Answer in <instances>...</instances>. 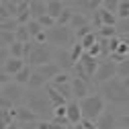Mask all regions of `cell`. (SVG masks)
I'll return each mask as SVG.
<instances>
[{"label":"cell","mask_w":129,"mask_h":129,"mask_svg":"<svg viewBox=\"0 0 129 129\" xmlns=\"http://www.w3.org/2000/svg\"><path fill=\"white\" fill-rule=\"evenodd\" d=\"M82 123H84V129H99V127H96V123H94V121H88V119H82Z\"/></svg>","instance_id":"cell-51"},{"label":"cell","mask_w":129,"mask_h":129,"mask_svg":"<svg viewBox=\"0 0 129 129\" xmlns=\"http://www.w3.org/2000/svg\"><path fill=\"white\" fill-rule=\"evenodd\" d=\"M45 92H47V96H49V101H51V107L55 109V107H63V105H68V101L66 99H63V96L49 84V82H47L45 84Z\"/></svg>","instance_id":"cell-18"},{"label":"cell","mask_w":129,"mask_h":129,"mask_svg":"<svg viewBox=\"0 0 129 129\" xmlns=\"http://www.w3.org/2000/svg\"><path fill=\"white\" fill-rule=\"evenodd\" d=\"M94 123H96V127H99V129H115V127H117V115H115L113 111L105 109L103 115L96 119Z\"/></svg>","instance_id":"cell-12"},{"label":"cell","mask_w":129,"mask_h":129,"mask_svg":"<svg viewBox=\"0 0 129 129\" xmlns=\"http://www.w3.org/2000/svg\"><path fill=\"white\" fill-rule=\"evenodd\" d=\"M66 117H68L70 125H76V123L82 121V111H80V103H78L76 99L66 105Z\"/></svg>","instance_id":"cell-14"},{"label":"cell","mask_w":129,"mask_h":129,"mask_svg":"<svg viewBox=\"0 0 129 129\" xmlns=\"http://www.w3.org/2000/svg\"><path fill=\"white\" fill-rule=\"evenodd\" d=\"M84 55V47H82V43L80 41H74L72 43V47H70V57H72V61L76 63V61H80V57Z\"/></svg>","instance_id":"cell-27"},{"label":"cell","mask_w":129,"mask_h":129,"mask_svg":"<svg viewBox=\"0 0 129 129\" xmlns=\"http://www.w3.org/2000/svg\"><path fill=\"white\" fill-rule=\"evenodd\" d=\"M0 39L4 41V45H12L14 41H17V37H14V33H10V31H0Z\"/></svg>","instance_id":"cell-38"},{"label":"cell","mask_w":129,"mask_h":129,"mask_svg":"<svg viewBox=\"0 0 129 129\" xmlns=\"http://www.w3.org/2000/svg\"><path fill=\"white\" fill-rule=\"evenodd\" d=\"M10 57V53H8V47H0V68H4V63H6V59Z\"/></svg>","instance_id":"cell-44"},{"label":"cell","mask_w":129,"mask_h":129,"mask_svg":"<svg viewBox=\"0 0 129 129\" xmlns=\"http://www.w3.org/2000/svg\"><path fill=\"white\" fill-rule=\"evenodd\" d=\"M6 129H21V127H19V123H17V121H14V123H10Z\"/></svg>","instance_id":"cell-53"},{"label":"cell","mask_w":129,"mask_h":129,"mask_svg":"<svg viewBox=\"0 0 129 129\" xmlns=\"http://www.w3.org/2000/svg\"><path fill=\"white\" fill-rule=\"evenodd\" d=\"M27 29H29V35H31V39H33L35 35H39L41 31H45V29L39 25V21H35V19H31V21L27 23Z\"/></svg>","instance_id":"cell-32"},{"label":"cell","mask_w":129,"mask_h":129,"mask_svg":"<svg viewBox=\"0 0 129 129\" xmlns=\"http://www.w3.org/2000/svg\"><path fill=\"white\" fill-rule=\"evenodd\" d=\"M99 14H101V19H103V25H109V27H117V23H119V19H117V14L115 12H111V10H107V8H99Z\"/></svg>","instance_id":"cell-21"},{"label":"cell","mask_w":129,"mask_h":129,"mask_svg":"<svg viewBox=\"0 0 129 129\" xmlns=\"http://www.w3.org/2000/svg\"><path fill=\"white\" fill-rule=\"evenodd\" d=\"M0 94H2V86H0Z\"/></svg>","instance_id":"cell-59"},{"label":"cell","mask_w":129,"mask_h":129,"mask_svg":"<svg viewBox=\"0 0 129 129\" xmlns=\"http://www.w3.org/2000/svg\"><path fill=\"white\" fill-rule=\"evenodd\" d=\"M23 105L29 107L39 119H47L49 121L53 117V107H51V101H49V96H47L45 88H39V90L29 88V90H25Z\"/></svg>","instance_id":"cell-1"},{"label":"cell","mask_w":129,"mask_h":129,"mask_svg":"<svg viewBox=\"0 0 129 129\" xmlns=\"http://www.w3.org/2000/svg\"><path fill=\"white\" fill-rule=\"evenodd\" d=\"M33 41H35V43H47V31H41L39 35H35Z\"/></svg>","instance_id":"cell-47"},{"label":"cell","mask_w":129,"mask_h":129,"mask_svg":"<svg viewBox=\"0 0 129 129\" xmlns=\"http://www.w3.org/2000/svg\"><path fill=\"white\" fill-rule=\"evenodd\" d=\"M113 78H117V63L113 61L111 57L101 59V61H99V68H96V74H94V78H92V84L101 86V84L109 82V80H113Z\"/></svg>","instance_id":"cell-6"},{"label":"cell","mask_w":129,"mask_h":129,"mask_svg":"<svg viewBox=\"0 0 129 129\" xmlns=\"http://www.w3.org/2000/svg\"><path fill=\"white\" fill-rule=\"evenodd\" d=\"M78 103H80V111H82V119H88V121H96L107 109V101L101 92H92Z\"/></svg>","instance_id":"cell-3"},{"label":"cell","mask_w":129,"mask_h":129,"mask_svg":"<svg viewBox=\"0 0 129 129\" xmlns=\"http://www.w3.org/2000/svg\"><path fill=\"white\" fill-rule=\"evenodd\" d=\"M21 129H37V121H29V123H19Z\"/></svg>","instance_id":"cell-50"},{"label":"cell","mask_w":129,"mask_h":129,"mask_svg":"<svg viewBox=\"0 0 129 129\" xmlns=\"http://www.w3.org/2000/svg\"><path fill=\"white\" fill-rule=\"evenodd\" d=\"M72 17H74V10H72L70 6H66V8L61 10V14L57 17L55 25H59V27H70V21H72Z\"/></svg>","instance_id":"cell-25"},{"label":"cell","mask_w":129,"mask_h":129,"mask_svg":"<svg viewBox=\"0 0 129 129\" xmlns=\"http://www.w3.org/2000/svg\"><path fill=\"white\" fill-rule=\"evenodd\" d=\"M84 25H90V19L86 17V14H82V12H74V17H72V21H70V29L76 31V29L84 27Z\"/></svg>","instance_id":"cell-23"},{"label":"cell","mask_w":129,"mask_h":129,"mask_svg":"<svg viewBox=\"0 0 129 129\" xmlns=\"http://www.w3.org/2000/svg\"><path fill=\"white\" fill-rule=\"evenodd\" d=\"M12 115H14V121L17 123H29V121H39V117L35 115L33 111L25 105H19L12 109Z\"/></svg>","instance_id":"cell-9"},{"label":"cell","mask_w":129,"mask_h":129,"mask_svg":"<svg viewBox=\"0 0 129 129\" xmlns=\"http://www.w3.org/2000/svg\"><path fill=\"white\" fill-rule=\"evenodd\" d=\"M70 80H72L70 72H59V74L51 80V82H49V84H66V82H70Z\"/></svg>","instance_id":"cell-35"},{"label":"cell","mask_w":129,"mask_h":129,"mask_svg":"<svg viewBox=\"0 0 129 129\" xmlns=\"http://www.w3.org/2000/svg\"><path fill=\"white\" fill-rule=\"evenodd\" d=\"M119 43H121V35H115V37H111V39H109V51H111V53H113V51H117Z\"/></svg>","instance_id":"cell-41"},{"label":"cell","mask_w":129,"mask_h":129,"mask_svg":"<svg viewBox=\"0 0 129 129\" xmlns=\"http://www.w3.org/2000/svg\"><path fill=\"white\" fill-rule=\"evenodd\" d=\"M86 53H88V55H92V57H99V59H101V45H99V41H96V43L90 47Z\"/></svg>","instance_id":"cell-45"},{"label":"cell","mask_w":129,"mask_h":129,"mask_svg":"<svg viewBox=\"0 0 129 129\" xmlns=\"http://www.w3.org/2000/svg\"><path fill=\"white\" fill-rule=\"evenodd\" d=\"M45 84H47V80L33 68V72H31V78H29V84H27V88H33V90H39V88H45Z\"/></svg>","instance_id":"cell-19"},{"label":"cell","mask_w":129,"mask_h":129,"mask_svg":"<svg viewBox=\"0 0 129 129\" xmlns=\"http://www.w3.org/2000/svg\"><path fill=\"white\" fill-rule=\"evenodd\" d=\"M103 6V0H70V8L74 12H82L90 19L92 14Z\"/></svg>","instance_id":"cell-7"},{"label":"cell","mask_w":129,"mask_h":129,"mask_svg":"<svg viewBox=\"0 0 129 129\" xmlns=\"http://www.w3.org/2000/svg\"><path fill=\"white\" fill-rule=\"evenodd\" d=\"M49 61H53V51H51L49 43H35L31 55L27 57V63L31 68H39V66L49 63Z\"/></svg>","instance_id":"cell-5"},{"label":"cell","mask_w":129,"mask_h":129,"mask_svg":"<svg viewBox=\"0 0 129 129\" xmlns=\"http://www.w3.org/2000/svg\"><path fill=\"white\" fill-rule=\"evenodd\" d=\"M63 8H66L63 0H49V2H47V14H49L51 19H55V21H57V17L61 14Z\"/></svg>","instance_id":"cell-20"},{"label":"cell","mask_w":129,"mask_h":129,"mask_svg":"<svg viewBox=\"0 0 129 129\" xmlns=\"http://www.w3.org/2000/svg\"><path fill=\"white\" fill-rule=\"evenodd\" d=\"M72 94H74L76 101H82L84 96L90 94V84L84 82V80H80V78H76V76H72Z\"/></svg>","instance_id":"cell-11"},{"label":"cell","mask_w":129,"mask_h":129,"mask_svg":"<svg viewBox=\"0 0 129 129\" xmlns=\"http://www.w3.org/2000/svg\"><path fill=\"white\" fill-rule=\"evenodd\" d=\"M37 21H39V25H41L45 31H47V29H51V27H55V19H51L49 14H43V17L37 19Z\"/></svg>","instance_id":"cell-37"},{"label":"cell","mask_w":129,"mask_h":129,"mask_svg":"<svg viewBox=\"0 0 129 129\" xmlns=\"http://www.w3.org/2000/svg\"><path fill=\"white\" fill-rule=\"evenodd\" d=\"M117 125L129 129V113H125V115H119V117H117Z\"/></svg>","instance_id":"cell-43"},{"label":"cell","mask_w":129,"mask_h":129,"mask_svg":"<svg viewBox=\"0 0 129 129\" xmlns=\"http://www.w3.org/2000/svg\"><path fill=\"white\" fill-rule=\"evenodd\" d=\"M96 41H99V35H96V31H92V33H88L86 37H82V39H80V43H82V47H84V51H88V49H90V47H92Z\"/></svg>","instance_id":"cell-30"},{"label":"cell","mask_w":129,"mask_h":129,"mask_svg":"<svg viewBox=\"0 0 129 129\" xmlns=\"http://www.w3.org/2000/svg\"><path fill=\"white\" fill-rule=\"evenodd\" d=\"M2 96L8 99L14 107H19L23 103V99H25V88L21 84H17V82H10V84L2 86Z\"/></svg>","instance_id":"cell-8"},{"label":"cell","mask_w":129,"mask_h":129,"mask_svg":"<svg viewBox=\"0 0 129 129\" xmlns=\"http://www.w3.org/2000/svg\"><path fill=\"white\" fill-rule=\"evenodd\" d=\"M31 72H33V68L27 63V66H25L17 76H12V82H17V84H21V86H27V84H29V78H31Z\"/></svg>","instance_id":"cell-22"},{"label":"cell","mask_w":129,"mask_h":129,"mask_svg":"<svg viewBox=\"0 0 129 129\" xmlns=\"http://www.w3.org/2000/svg\"><path fill=\"white\" fill-rule=\"evenodd\" d=\"M35 70H37V72H39V74H41V76H43V78L47 80V82H51V80H53V78H55V76H57V74L61 72V68L57 66L55 61L43 63V66H39V68H35Z\"/></svg>","instance_id":"cell-15"},{"label":"cell","mask_w":129,"mask_h":129,"mask_svg":"<svg viewBox=\"0 0 129 129\" xmlns=\"http://www.w3.org/2000/svg\"><path fill=\"white\" fill-rule=\"evenodd\" d=\"M96 35H99V37H105V39H111V37L119 35V31H117V27H109V25H103L99 31H96Z\"/></svg>","instance_id":"cell-29"},{"label":"cell","mask_w":129,"mask_h":129,"mask_svg":"<svg viewBox=\"0 0 129 129\" xmlns=\"http://www.w3.org/2000/svg\"><path fill=\"white\" fill-rule=\"evenodd\" d=\"M99 57H92V55H88L86 51H84V55L80 57V66L84 68V72H86V76L92 80L94 78V74H96V68H99Z\"/></svg>","instance_id":"cell-13"},{"label":"cell","mask_w":129,"mask_h":129,"mask_svg":"<svg viewBox=\"0 0 129 129\" xmlns=\"http://www.w3.org/2000/svg\"><path fill=\"white\" fill-rule=\"evenodd\" d=\"M101 94L105 96V101L117 107H129V90L123 86L119 78H113L109 82L101 84Z\"/></svg>","instance_id":"cell-2"},{"label":"cell","mask_w":129,"mask_h":129,"mask_svg":"<svg viewBox=\"0 0 129 129\" xmlns=\"http://www.w3.org/2000/svg\"><path fill=\"white\" fill-rule=\"evenodd\" d=\"M66 129H74V125H68V127H66Z\"/></svg>","instance_id":"cell-57"},{"label":"cell","mask_w":129,"mask_h":129,"mask_svg":"<svg viewBox=\"0 0 129 129\" xmlns=\"http://www.w3.org/2000/svg\"><path fill=\"white\" fill-rule=\"evenodd\" d=\"M129 76V57L117 63V78H127Z\"/></svg>","instance_id":"cell-33"},{"label":"cell","mask_w":129,"mask_h":129,"mask_svg":"<svg viewBox=\"0 0 129 129\" xmlns=\"http://www.w3.org/2000/svg\"><path fill=\"white\" fill-rule=\"evenodd\" d=\"M74 31L70 27H51V29H47V43L57 47V49H70L72 43H74Z\"/></svg>","instance_id":"cell-4"},{"label":"cell","mask_w":129,"mask_h":129,"mask_svg":"<svg viewBox=\"0 0 129 129\" xmlns=\"http://www.w3.org/2000/svg\"><path fill=\"white\" fill-rule=\"evenodd\" d=\"M119 80H121V82H123V86H125V88L129 90V76H127V78H119Z\"/></svg>","instance_id":"cell-52"},{"label":"cell","mask_w":129,"mask_h":129,"mask_svg":"<svg viewBox=\"0 0 129 129\" xmlns=\"http://www.w3.org/2000/svg\"><path fill=\"white\" fill-rule=\"evenodd\" d=\"M121 37H123V41H125V43H127V47H129V35H121Z\"/></svg>","instance_id":"cell-55"},{"label":"cell","mask_w":129,"mask_h":129,"mask_svg":"<svg viewBox=\"0 0 129 129\" xmlns=\"http://www.w3.org/2000/svg\"><path fill=\"white\" fill-rule=\"evenodd\" d=\"M127 17H129V0H121L119 6H117V19L123 21Z\"/></svg>","instance_id":"cell-31"},{"label":"cell","mask_w":129,"mask_h":129,"mask_svg":"<svg viewBox=\"0 0 129 129\" xmlns=\"http://www.w3.org/2000/svg\"><path fill=\"white\" fill-rule=\"evenodd\" d=\"M8 19H12V17H10V12H8L2 4H0V25H2L4 21H8Z\"/></svg>","instance_id":"cell-46"},{"label":"cell","mask_w":129,"mask_h":129,"mask_svg":"<svg viewBox=\"0 0 129 129\" xmlns=\"http://www.w3.org/2000/svg\"><path fill=\"white\" fill-rule=\"evenodd\" d=\"M53 61L61 68V72H72V68H74V61L70 57V49H57L53 53Z\"/></svg>","instance_id":"cell-10"},{"label":"cell","mask_w":129,"mask_h":129,"mask_svg":"<svg viewBox=\"0 0 129 129\" xmlns=\"http://www.w3.org/2000/svg\"><path fill=\"white\" fill-rule=\"evenodd\" d=\"M29 12H31V19L37 21L43 14H47V4L41 0H29Z\"/></svg>","instance_id":"cell-17"},{"label":"cell","mask_w":129,"mask_h":129,"mask_svg":"<svg viewBox=\"0 0 129 129\" xmlns=\"http://www.w3.org/2000/svg\"><path fill=\"white\" fill-rule=\"evenodd\" d=\"M17 27H19L17 19H8V21H4L2 25H0V31H10V33H14V31H17Z\"/></svg>","instance_id":"cell-36"},{"label":"cell","mask_w":129,"mask_h":129,"mask_svg":"<svg viewBox=\"0 0 129 129\" xmlns=\"http://www.w3.org/2000/svg\"><path fill=\"white\" fill-rule=\"evenodd\" d=\"M61 96H63V99H66L68 103L70 101H74V94H72V80H70V82H66V84H51Z\"/></svg>","instance_id":"cell-24"},{"label":"cell","mask_w":129,"mask_h":129,"mask_svg":"<svg viewBox=\"0 0 129 129\" xmlns=\"http://www.w3.org/2000/svg\"><path fill=\"white\" fill-rule=\"evenodd\" d=\"M115 129H125V127H119V125H117V127H115Z\"/></svg>","instance_id":"cell-58"},{"label":"cell","mask_w":129,"mask_h":129,"mask_svg":"<svg viewBox=\"0 0 129 129\" xmlns=\"http://www.w3.org/2000/svg\"><path fill=\"white\" fill-rule=\"evenodd\" d=\"M117 31H119V35H129V17L117 23Z\"/></svg>","instance_id":"cell-39"},{"label":"cell","mask_w":129,"mask_h":129,"mask_svg":"<svg viewBox=\"0 0 129 129\" xmlns=\"http://www.w3.org/2000/svg\"><path fill=\"white\" fill-rule=\"evenodd\" d=\"M92 31H94V29H92V25H84V27H80V29H76V31H74V39H76V41H80L82 37H86L88 33H92Z\"/></svg>","instance_id":"cell-34"},{"label":"cell","mask_w":129,"mask_h":129,"mask_svg":"<svg viewBox=\"0 0 129 129\" xmlns=\"http://www.w3.org/2000/svg\"><path fill=\"white\" fill-rule=\"evenodd\" d=\"M10 82H12V76L6 74L4 68H0V86H6V84H10Z\"/></svg>","instance_id":"cell-42"},{"label":"cell","mask_w":129,"mask_h":129,"mask_svg":"<svg viewBox=\"0 0 129 129\" xmlns=\"http://www.w3.org/2000/svg\"><path fill=\"white\" fill-rule=\"evenodd\" d=\"M119 2H121V0H105V2H103V8H107V10H111V12L117 14V6H119Z\"/></svg>","instance_id":"cell-40"},{"label":"cell","mask_w":129,"mask_h":129,"mask_svg":"<svg viewBox=\"0 0 129 129\" xmlns=\"http://www.w3.org/2000/svg\"><path fill=\"white\" fill-rule=\"evenodd\" d=\"M8 53H10V57H21V59H25V43L14 41L12 45H8Z\"/></svg>","instance_id":"cell-26"},{"label":"cell","mask_w":129,"mask_h":129,"mask_svg":"<svg viewBox=\"0 0 129 129\" xmlns=\"http://www.w3.org/2000/svg\"><path fill=\"white\" fill-rule=\"evenodd\" d=\"M14 37H17V41H21V43H29V41H33V39H31V35H29L27 25H19L17 31H14Z\"/></svg>","instance_id":"cell-28"},{"label":"cell","mask_w":129,"mask_h":129,"mask_svg":"<svg viewBox=\"0 0 129 129\" xmlns=\"http://www.w3.org/2000/svg\"><path fill=\"white\" fill-rule=\"evenodd\" d=\"M74 129H84V123H82V121H80V123H76V125H74Z\"/></svg>","instance_id":"cell-54"},{"label":"cell","mask_w":129,"mask_h":129,"mask_svg":"<svg viewBox=\"0 0 129 129\" xmlns=\"http://www.w3.org/2000/svg\"><path fill=\"white\" fill-rule=\"evenodd\" d=\"M0 47H6V45H4V41H2V39H0Z\"/></svg>","instance_id":"cell-56"},{"label":"cell","mask_w":129,"mask_h":129,"mask_svg":"<svg viewBox=\"0 0 129 129\" xmlns=\"http://www.w3.org/2000/svg\"><path fill=\"white\" fill-rule=\"evenodd\" d=\"M53 117H66V105H63V107H55L53 109Z\"/></svg>","instance_id":"cell-48"},{"label":"cell","mask_w":129,"mask_h":129,"mask_svg":"<svg viewBox=\"0 0 129 129\" xmlns=\"http://www.w3.org/2000/svg\"><path fill=\"white\" fill-rule=\"evenodd\" d=\"M37 129H51V123L47 119H39L37 121Z\"/></svg>","instance_id":"cell-49"},{"label":"cell","mask_w":129,"mask_h":129,"mask_svg":"<svg viewBox=\"0 0 129 129\" xmlns=\"http://www.w3.org/2000/svg\"><path fill=\"white\" fill-rule=\"evenodd\" d=\"M25 66H27V61H25V59H21V57H8L6 63H4V72L10 74V76H17Z\"/></svg>","instance_id":"cell-16"}]
</instances>
